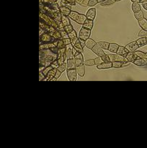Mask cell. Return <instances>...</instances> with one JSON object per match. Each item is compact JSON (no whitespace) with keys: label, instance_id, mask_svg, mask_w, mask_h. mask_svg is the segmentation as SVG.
Masks as SVG:
<instances>
[{"label":"cell","instance_id":"6da1fadb","mask_svg":"<svg viewBox=\"0 0 147 148\" xmlns=\"http://www.w3.org/2000/svg\"><path fill=\"white\" fill-rule=\"evenodd\" d=\"M57 54L52 52L50 49L39 50V65L40 72H42L47 66H51L52 63L57 60Z\"/></svg>","mask_w":147,"mask_h":148},{"label":"cell","instance_id":"7a4b0ae2","mask_svg":"<svg viewBox=\"0 0 147 148\" xmlns=\"http://www.w3.org/2000/svg\"><path fill=\"white\" fill-rule=\"evenodd\" d=\"M68 17L71 19H72L73 21H74L75 22H76L78 24H84V22L86 21V20L87 19L86 16L83 14H80L78 12L76 11H71V13L69 14Z\"/></svg>","mask_w":147,"mask_h":148},{"label":"cell","instance_id":"3957f363","mask_svg":"<svg viewBox=\"0 0 147 148\" xmlns=\"http://www.w3.org/2000/svg\"><path fill=\"white\" fill-rule=\"evenodd\" d=\"M40 43H50L55 41V38L52 37V35H50L49 33H44L42 35H40Z\"/></svg>","mask_w":147,"mask_h":148},{"label":"cell","instance_id":"277c9868","mask_svg":"<svg viewBox=\"0 0 147 148\" xmlns=\"http://www.w3.org/2000/svg\"><path fill=\"white\" fill-rule=\"evenodd\" d=\"M90 33H91V30L88 29L84 28V27H82L79 33V35L78 37L80 39H82L84 41H86L87 39H88L90 37Z\"/></svg>","mask_w":147,"mask_h":148},{"label":"cell","instance_id":"5b68a950","mask_svg":"<svg viewBox=\"0 0 147 148\" xmlns=\"http://www.w3.org/2000/svg\"><path fill=\"white\" fill-rule=\"evenodd\" d=\"M110 60V62L113 63L115 61H119V62L123 63L124 62L126 57L121 55H119V54H113V55H109Z\"/></svg>","mask_w":147,"mask_h":148},{"label":"cell","instance_id":"8992f818","mask_svg":"<svg viewBox=\"0 0 147 148\" xmlns=\"http://www.w3.org/2000/svg\"><path fill=\"white\" fill-rule=\"evenodd\" d=\"M67 76L70 81H76V69H67Z\"/></svg>","mask_w":147,"mask_h":148},{"label":"cell","instance_id":"52a82bcc","mask_svg":"<svg viewBox=\"0 0 147 148\" xmlns=\"http://www.w3.org/2000/svg\"><path fill=\"white\" fill-rule=\"evenodd\" d=\"M125 48L130 53H135L139 48V46L138 45L136 41H133V42H130L128 44H127Z\"/></svg>","mask_w":147,"mask_h":148},{"label":"cell","instance_id":"ba28073f","mask_svg":"<svg viewBox=\"0 0 147 148\" xmlns=\"http://www.w3.org/2000/svg\"><path fill=\"white\" fill-rule=\"evenodd\" d=\"M74 62H75V64H76V66L82 65L84 63V57H83V55H82V53H78L76 55H75L74 57Z\"/></svg>","mask_w":147,"mask_h":148},{"label":"cell","instance_id":"9c48e42d","mask_svg":"<svg viewBox=\"0 0 147 148\" xmlns=\"http://www.w3.org/2000/svg\"><path fill=\"white\" fill-rule=\"evenodd\" d=\"M133 63L137 66H146L147 58H138L135 59Z\"/></svg>","mask_w":147,"mask_h":148},{"label":"cell","instance_id":"30bf717a","mask_svg":"<svg viewBox=\"0 0 147 148\" xmlns=\"http://www.w3.org/2000/svg\"><path fill=\"white\" fill-rule=\"evenodd\" d=\"M68 37L71 39V45H72V46H74V45L75 44L76 41H77V39L79 38V37H78L77 35H76V32L75 29H73L71 33L68 34Z\"/></svg>","mask_w":147,"mask_h":148},{"label":"cell","instance_id":"8fae6325","mask_svg":"<svg viewBox=\"0 0 147 148\" xmlns=\"http://www.w3.org/2000/svg\"><path fill=\"white\" fill-rule=\"evenodd\" d=\"M91 50L93 51V53H95L96 55H98V56H100V57H102V55H104V50H103V49H102V48L100 47L98 44H96L95 46H94V47Z\"/></svg>","mask_w":147,"mask_h":148},{"label":"cell","instance_id":"7c38bea8","mask_svg":"<svg viewBox=\"0 0 147 148\" xmlns=\"http://www.w3.org/2000/svg\"><path fill=\"white\" fill-rule=\"evenodd\" d=\"M57 69H56V68H53V69H52L49 72V73H48L47 75H46V77H45L44 80L50 81L52 78L55 76V74H56V72H57Z\"/></svg>","mask_w":147,"mask_h":148},{"label":"cell","instance_id":"4fadbf2b","mask_svg":"<svg viewBox=\"0 0 147 148\" xmlns=\"http://www.w3.org/2000/svg\"><path fill=\"white\" fill-rule=\"evenodd\" d=\"M86 17L88 19H90L92 21H94L96 17V9L95 8H90L88 10Z\"/></svg>","mask_w":147,"mask_h":148},{"label":"cell","instance_id":"5bb4252c","mask_svg":"<svg viewBox=\"0 0 147 148\" xmlns=\"http://www.w3.org/2000/svg\"><path fill=\"white\" fill-rule=\"evenodd\" d=\"M72 47L73 46L71 44H68L66 46V58L68 59H71V58H74V55H73V53H72Z\"/></svg>","mask_w":147,"mask_h":148},{"label":"cell","instance_id":"9a60e30c","mask_svg":"<svg viewBox=\"0 0 147 148\" xmlns=\"http://www.w3.org/2000/svg\"><path fill=\"white\" fill-rule=\"evenodd\" d=\"M94 27V21L90 20V19H86V21L84 22V24H82V27L86 29H92Z\"/></svg>","mask_w":147,"mask_h":148},{"label":"cell","instance_id":"2e32d148","mask_svg":"<svg viewBox=\"0 0 147 148\" xmlns=\"http://www.w3.org/2000/svg\"><path fill=\"white\" fill-rule=\"evenodd\" d=\"M76 73L80 75V77H83L85 75L86 73V69H85V66L82 64L80 66H76Z\"/></svg>","mask_w":147,"mask_h":148},{"label":"cell","instance_id":"e0dca14e","mask_svg":"<svg viewBox=\"0 0 147 148\" xmlns=\"http://www.w3.org/2000/svg\"><path fill=\"white\" fill-rule=\"evenodd\" d=\"M96 43V41H94L93 39H91V38H88V39H87L86 41V47L88 49H92L94 47V46H95Z\"/></svg>","mask_w":147,"mask_h":148},{"label":"cell","instance_id":"ac0fdd59","mask_svg":"<svg viewBox=\"0 0 147 148\" xmlns=\"http://www.w3.org/2000/svg\"><path fill=\"white\" fill-rule=\"evenodd\" d=\"M66 64H67V69H76V64H75L74 59V58L68 59Z\"/></svg>","mask_w":147,"mask_h":148},{"label":"cell","instance_id":"d6986e66","mask_svg":"<svg viewBox=\"0 0 147 148\" xmlns=\"http://www.w3.org/2000/svg\"><path fill=\"white\" fill-rule=\"evenodd\" d=\"M119 46L117 43H110L109 47H108V50H109L110 53H117L118 51V49H119Z\"/></svg>","mask_w":147,"mask_h":148},{"label":"cell","instance_id":"ffe728a7","mask_svg":"<svg viewBox=\"0 0 147 148\" xmlns=\"http://www.w3.org/2000/svg\"><path fill=\"white\" fill-rule=\"evenodd\" d=\"M112 68V63H102V64L98 65L97 66V69H110Z\"/></svg>","mask_w":147,"mask_h":148},{"label":"cell","instance_id":"44dd1931","mask_svg":"<svg viewBox=\"0 0 147 148\" xmlns=\"http://www.w3.org/2000/svg\"><path fill=\"white\" fill-rule=\"evenodd\" d=\"M125 57L128 60L129 62H133L135 59H138V57L135 55V53H130V52H129V53L127 54V55L125 56Z\"/></svg>","mask_w":147,"mask_h":148},{"label":"cell","instance_id":"7402d4cb","mask_svg":"<svg viewBox=\"0 0 147 148\" xmlns=\"http://www.w3.org/2000/svg\"><path fill=\"white\" fill-rule=\"evenodd\" d=\"M61 22L62 24H63L64 27L66 26H68L69 24H71V21H70V18L67 16H65V15H62V19H61Z\"/></svg>","mask_w":147,"mask_h":148},{"label":"cell","instance_id":"603a6c76","mask_svg":"<svg viewBox=\"0 0 147 148\" xmlns=\"http://www.w3.org/2000/svg\"><path fill=\"white\" fill-rule=\"evenodd\" d=\"M73 47L74 48L76 51L79 52L80 53H82V52H83V47H82V45H81L80 42V39H79V38L77 39V41H76L75 44L73 46Z\"/></svg>","mask_w":147,"mask_h":148},{"label":"cell","instance_id":"cb8c5ba5","mask_svg":"<svg viewBox=\"0 0 147 148\" xmlns=\"http://www.w3.org/2000/svg\"><path fill=\"white\" fill-rule=\"evenodd\" d=\"M50 35H52L53 38H55V40L57 39H61V34H60V31L55 29V31L51 32V33H49Z\"/></svg>","mask_w":147,"mask_h":148},{"label":"cell","instance_id":"d4e9b609","mask_svg":"<svg viewBox=\"0 0 147 148\" xmlns=\"http://www.w3.org/2000/svg\"><path fill=\"white\" fill-rule=\"evenodd\" d=\"M129 53V51L126 49L125 47H123L122 46H119V49H118V51H117V54H119V55H123V56H126L127 55V54Z\"/></svg>","mask_w":147,"mask_h":148},{"label":"cell","instance_id":"484cf974","mask_svg":"<svg viewBox=\"0 0 147 148\" xmlns=\"http://www.w3.org/2000/svg\"><path fill=\"white\" fill-rule=\"evenodd\" d=\"M138 24L139 26L141 27L142 29H144V30H147V19L143 18L141 20L138 21Z\"/></svg>","mask_w":147,"mask_h":148},{"label":"cell","instance_id":"4316f807","mask_svg":"<svg viewBox=\"0 0 147 148\" xmlns=\"http://www.w3.org/2000/svg\"><path fill=\"white\" fill-rule=\"evenodd\" d=\"M136 42H137L138 45L139 46V47H141L143 46L146 45L147 44L146 38H145V37H141V38H139V39H138V40L136 41Z\"/></svg>","mask_w":147,"mask_h":148},{"label":"cell","instance_id":"83f0119b","mask_svg":"<svg viewBox=\"0 0 147 148\" xmlns=\"http://www.w3.org/2000/svg\"><path fill=\"white\" fill-rule=\"evenodd\" d=\"M96 44H98L102 49L108 50V47H109L110 45V43H108V42H107V41H98Z\"/></svg>","mask_w":147,"mask_h":148},{"label":"cell","instance_id":"f1b7e54d","mask_svg":"<svg viewBox=\"0 0 147 148\" xmlns=\"http://www.w3.org/2000/svg\"><path fill=\"white\" fill-rule=\"evenodd\" d=\"M54 42L56 44V47H57L58 49H62V48L66 47V46L65 45L64 42H63V39H57V40H55Z\"/></svg>","mask_w":147,"mask_h":148},{"label":"cell","instance_id":"f546056e","mask_svg":"<svg viewBox=\"0 0 147 148\" xmlns=\"http://www.w3.org/2000/svg\"><path fill=\"white\" fill-rule=\"evenodd\" d=\"M134 16H135V18L137 19L138 21H140V20H141V19L144 18V14H143V13L141 10L138 11V12L134 13Z\"/></svg>","mask_w":147,"mask_h":148},{"label":"cell","instance_id":"4dcf8cb0","mask_svg":"<svg viewBox=\"0 0 147 148\" xmlns=\"http://www.w3.org/2000/svg\"><path fill=\"white\" fill-rule=\"evenodd\" d=\"M60 12H61L62 13H63V15L68 16L69 14L71 13V9L68 8H66V7H60Z\"/></svg>","mask_w":147,"mask_h":148},{"label":"cell","instance_id":"1f68e13d","mask_svg":"<svg viewBox=\"0 0 147 148\" xmlns=\"http://www.w3.org/2000/svg\"><path fill=\"white\" fill-rule=\"evenodd\" d=\"M135 54L138 58H147V53H143L141 51H135Z\"/></svg>","mask_w":147,"mask_h":148},{"label":"cell","instance_id":"d6a6232c","mask_svg":"<svg viewBox=\"0 0 147 148\" xmlns=\"http://www.w3.org/2000/svg\"><path fill=\"white\" fill-rule=\"evenodd\" d=\"M132 10H133V11L134 13H135V12H138L139 10H141V5L139 3H133V5H132Z\"/></svg>","mask_w":147,"mask_h":148},{"label":"cell","instance_id":"836d02e7","mask_svg":"<svg viewBox=\"0 0 147 148\" xmlns=\"http://www.w3.org/2000/svg\"><path fill=\"white\" fill-rule=\"evenodd\" d=\"M57 0H40V3H42L44 5H50L56 3Z\"/></svg>","mask_w":147,"mask_h":148},{"label":"cell","instance_id":"e575fe53","mask_svg":"<svg viewBox=\"0 0 147 148\" xmlns=\"http://www.w3.org/2000/svg\"><path fill=\"white\" fill-rule=\"evenodd\" d=\"M115 2V0H104V2L100 3V5L101 6H108V5H113Z\"/></svg>","mask_w":147,"mask_h":148},{"label":"cell","instance_id":"d590c367","mask_svg":"<svg viewBox=\"0 0 147 148\" xmlns=\"http://www.w3.org/2000/svg\"><path fill=\"white\" fill-rule=\"evenodd\" d=\"M60 5V7H66L69 9H71V5L70 3H68L66 0H61Z\"/></svg>","mask_w":147,"mask_h":148},{"label":"cell","instance_id":"8d00e7d4","mask_svg":"<svg viewBox=\"0 0 147 148\" xmlns=\"http://www.w3.org/2000/svg\"><path fill=\"white\" fill-rule=\"evenodd\" d=\"M123 66V63L119 62V61H115L112 63V67L115 69H119Z\"/></svg>","mask_w":147,"mask_h":148},{"label":"cell","instance_id":"74e56055","mask_svg":"<svg viewBox=\"0 0 147 148\" xmlns=\"http://www.w3.org/2000/svg\"><path fill=\"white\" fill-rule=\"evenodd\" d=\"M84 64L88 66H94L95 64V61H94V59H88L86 61L84 62Z\"/></svg>","mask_w":147,"mask_h":148},{"label":"cell","instance_id":"f35d334b","mask_svg":"<svg viewBox=\"0 0 147 148\" xmlns=\"http://www.w3.org/2000/svg\"><path fill=\"white\" fill-rule=\"evenodd\" d=\"M57 69H58L60 72H61L62 73H63V72H65V71L67 69V64L66 63H63V64H61V65L59 66V67L57 68Z\"/></svg>","mask_w":147,"mask_h":148},{"label":"cell","instance_id":"ab89813d","mask_svg":"<svg viewBox=\"0 0 147 148\" xmlns=\"http://www.w3.org/2000/svg\"><path fill=\"white\" fill-rule=\"evenodd\" d=\"M94 61H95V64L96 66L100 65V64H102V63H104L103 60L102 59V57H100V56H98L96 58H94Z\"/></svg>","mask_w":147,"mask_h":148},{"label":"cell","instance_id":"60d3db41","mask_svg":"<svg viewBox=\"0 0 147 148\" xmlns=\"http://www.w3.org/2000/svg\"><path fill=\"white\" fill-rule=\"evenodd\" d=\"M64 29H65V31L67 33L69 34L71 31L74 29V28H73V26H72L71 24H69V25H68V26L64 27Z\"/></svg>","mask_w":147,"mask_h":148},{"label":"cell","instance_id":"b9f144b4","mask_svg":"<svg viewBox=\"0 0 147 148\" xmlns=\"http://www.w3.org/2000/svg\"><path fill=\"white\" fill-rule=\"evenodd\" d=\"M138 36H139V37H145V38H147V30L141 29V30L138 33Z\"/></svg>","mask_w":147,"mask_h":148},{"label":"cell","instance_id":"7bdbcfd3","mask_svg":"<svg viewBox=\"0 0 147 148\" xmlns=\"http://www.w3.org/2000/svg\"><path fill=\"white\" fill-rule=\"evenodd\" d=\"M102 60H103V61L105 63L110 62V57H109V55H106V54H104V55H102Z\"/></svg>","mask_w":147,"mask_h":148},{"label":"cell","instance_id":"ee69618b","mask_svg":"<svg viewBox=\"0 0 147 148\" xmlns=\"http://www.w3.org/2000/svg\"><path fill=\"white\" fill-rule=\"evenodd\" d=\"M52 69H53L52 68V66H47L44 69H43V71H42V72H43V74L46 76L47 75L48 73H49V72Z\"/></svg>","mask_w":147,"mask_h":148},{"label":"cell","instance_id":"f6af8a7d","mask_svg":"<svg viewBox=\"0 0 147 148\" xmlns=\"http://www.w3.org/2000/svg\"><path fill=\"white\" fill-rule=\"evenodd\" d=\"M60 34H61V39H65V38H68V34L67 33L65 30L60 31Z\"/></svg>","mask_w":147,"mask_h":148},{"label":"cell","instance_id":"bcb514c9","mask_svg":"<svg viewBox=\"0 0 147 148\" xmlns=\"http://www.w3.org/2000/svg\"><path fill=\"white\" fill-rule=\"evenodd\" d=\"M97 3H99L97 0H89L88 6H90V7H93V6H95Z\"/></svg>","mask_w":147,"mask_h":148},{"label":"cell","instance_id":"7dc6e473","mask_svg":"<svg viewBox=\"0 0 147 148\" xmlns=\"http://www.w3.org/2000/svg\"><path fill=\"white\" fill-rule=\"evenodd\" d=\"M51 66H52V68H56L57 69L58 67H59V63H58V61H57V60H55V61H54L52 63V64H51Z\"/></svg>","mask_w":147,"mask_h":148},{"label":"cell","instance_id":"c3c4849f","mask_svg":"<svg viewBox=\"0 0 147 148\" xmlns=\"http://www.w3.org/2000/svg\"><path fill=\"white\" fill-rule=\"evenodd\" d=\"M45 77H46V76L43 75V72H39V81H43V80H44Z\"/></svg>","mask_w":147,"mask_h":148},{"label":"cell","instance_id":"681fc988","mask_svg":"<svg viewBox=\"0 0 147 148\" xmlns=\"http://www.w3.org/2000/svg\"><path fill=\"white\" fill-rule=\"evenodd\" d=\"M63 42L65 43V45L67 46V45H68V44H71V39L68 38H65V39H63Z\"/></svg>","mask_w":147,"mask_h":148},{"label":"cell","instance_id":"f907efd6","mask_svg":"<svg viewBox=\"0 0 147 148\" xmlns=\"http://www.w3.org/2000/svg\"><path fill=\"white\" fill-rule=\"evenodd\" d=\"M88 2H89V0H83V1H82V3L81 4V6H82V7H87V6H88Z\"/></svg>","mask_w":147,"mask_h":148},{"label":"cell","instance_id":"816d5d0a","mask_svg":"<svg viewBox=\"0 0 147 148\" xmlns=\"http://www.w3.org/2000/svg\"><path fill=\"white\" fill-rule=\"evenodd\" d=\"M61 74H62V72H60L58 69L57 70V72H56V74H55V77L56 78V79H58L60 77V75H61Z\"/></svg>","mask_w":147,"mask_h":148},{"label":"cell","instance_id":"f5cc1de1","mask_svg":"<svg viewBox=\"0 0 147 148\" xmlns=\"http://www.w3.org/2000/svg\"><path fill=\"white\" fill-rule=\"evenodd\" d=\"M79 39H80V42L82 47H86V41H84V40H82V39H80V38H79Z\"/></svg>","mask_w":147,"mask_h":148},{"label":"cell","instance_id":"db71d44e","mask_svg":"<svg viewBox=\"0 0 147 148\" xmlns=\"http://www.w3.org/2000/svg\"><path fill=\"white\" fill-rule=\"evenodd\" d=\"M72 53H73V55H74V57L75 55H77L78 53H79V52H77L76 49H75L73 47V48H72Z\"/></svg>","mask_w":147,"mask_h":148},{"label":"cell","instance_id":"11a10c76","mask_svg":"<svg viewBox=\"0 0 147 148\" xmlns=\"http://www.w3.org/2000/svg\"><path fill=\"white\" fill-rule=\"evenodd\" d=\"M143 8H144V9L147 10V2H144V3H143Z\"/></svg>","mask_w":147,"mask_h":148},{"label":"cell","instance_id":"9f6ffc18","mask_svg":"<svg viewBox=\"0 0 147 148\" xmlns=\"http://www.w3.org/2000/svg\"><path fill=\"white\" fill-rule=\"evenodd\" d=\"M82 1H83V0H76V2L77 4H80V5H81V4L82 3Z\"/></svg>","mask_w":147,"mask_h":148},{"label":"cell","instance_id":"6f0895ef","mask_svg":"<svg viewBox=\"0 0 147 148\" xmlns=\"http://www.w3.org/2000/svg\"><path fill=\"white\" fill-rule=\"evenodd\" d=\"M133 3H139L140 2V0H131Z\"/></svg>","mask_w":147,"mask_h":148},{"label":"cell","instance_id":"680465c9","mask_svg":"<svg viewBox=\"0 0 147 148\" xmlns=\"http://www.w3.org/2000/svg\"><path fill=\"white\" fill-rule=\"evenodd\" d=\"M141 3H144V2H147V0H140Z\"/></svg>","mask_w":147,"mask_h":148},{"label":"cell","instance_id":"91938a15","mask_svg":"<svg viewBox=\"0 0 147 148\" xmlns=\"http://www.w3.org/2000/svg\"><path fill=\"white\" fill-rule=\"evenodd\" d=\"M57 79H56V78H55V77H53V78H52V80H50V81H55V80H57Z\"/></svg>","mask_w":147,"mask_h":148},{"label":"cell","instance_id":"94428289","mask_svg":"<svg viewBox=\"0 0 147 148\" xmlns=\"http://www.w3.org/2000/svg\"><path fill=\"white\" fill-rule=\"evenodd\" d=\"M97 1H98V2H99V3H101V2H104V0H97Z\"/></svg>","mask_w":147,"mask_h":148},{"label":"cell","instance_id":"6125c7cd","mask_svg":"<svg viewBox=\"0 0 147 148\" xmlns=\"http://www.w3.org/2000/svg\"><path fill=\"white\" fill-rule=\"evenodd\" d=\"M115 2H119V1H121V0H115Z\"/></svg>","mask_w":147,"mask_h":148},{"label":"cell","instance_id":"be15d7a7","mask_svg":"<svg viewBox=\"0 0 147 148\" xmlns=\"http://www.w3.org/2000/svg\"><path fill=\"white\" fill-rule=\"evenodd\" d=\"M146 41H147V38H146Z\"/></svg>","mask_w":147,"mask_h":148}]
</instances>
